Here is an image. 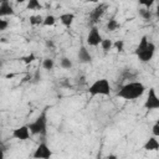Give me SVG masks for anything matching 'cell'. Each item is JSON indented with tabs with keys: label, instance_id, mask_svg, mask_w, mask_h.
Here are the masks:
<instances>
[{
	"label": "cell",
	"instance_id": "1",
	"mask_svg": "<svg viewBox=\"0 0 159 159\" xmlns=\"http://www.w3.org/2000/svg\"><path fill=\"white\" fill-rule=\"evenodd\" d=\"M144 92H145V86L139 81H133L123 84L117 92V96L127 101H133L142 97Z\"/></svg>",
	"mask_w": 159,
	"mask_h": 159
},
{
	"label": "cell",
	"instance_id": "2",
	"mask_svg": "<svg viewBox=\"0 0 159 159\" xmlns=\"http://www.w3.org/2000/svg\"><path fill=\"white\" fill-rule=\"evenodd\" d=\"M87 92H88V94L91 97H94V96H111L112 88H111L109 81L107 78H98L88 87Z\"/></svg>",
	"mask_w": 159,
	"mask_h": 159
},
{
	"label": "cell",
	"instance_id": "3",
	"mask_svg": "<svg viewBox=\"0 0 159 159\" xmlns=\"http://www.w3.org/2000/svg\"><path fill=\"white\" fill-rule=\"evenodd\" d=\"M29 129H30V133L36 135V134H41V135H45L46 134V128H47V114H46V111L41 112L36 119L31 123L27 124Z\"/></svg>",
	"mask_w": 159,
	"mask_h": 159
},
{
	"label": "cell",
	"instance_id": "4",
	"mask_svg": "<svg viewBox=\"0 0 159 159\" xmlns=\"http://www.w3.org/2000/svg\"><path fill=\"white\" fill-rule=\"evenodd\" d=\"M155 45L153 43V42H148V45L142 50V51H139L138 53H135L137 56H138V58L142 61V62H148V61H150L152 58H153V56H154V53H155Z\"/></svg>",
	"mask_w": 159,
	"mask_h": 159
},
{
	"label": "cell",
	"instance_id": "5",
	"mask_svg": "<svg viewBox=\"0 0 159 159\" xmlns=\"http://www.w3.org/2000/svg\"><path fill=\"white\" fill-rule=\"evenodd\" d=\"M144 108L148 111L159 108V97L157 96L155 88H149V92H148V96H147V99L144 103Z\"/></svg>",
	"mask_w": 159,
	"mask_h": 159
},
{
	"label": "cell",
	"instance_id": "6",
	"mask_svg": "<svg viewBox=\"0 0 159 159\" xmlns=\"http://www.w3.org/2000/svg\"><path fill=\"white\" fill-rule=\"evenodd\" d=\"M51 155H52V152L45 142L40 143L39 147L35 149V152L32 154V157L36 158V159H50Z\"/></svg>",
	"mask_w": 159,
	"mask_h": 159
},
{
	"label": "cell",
	"instance_id": "7",
	"mask_svg": "<svg viewBox=\"0 0 159 159\" xmlns=\"http://www.w3.org/2000/svg\"><path fill=\"white\" fill-rule=\"evenodd\" d=\"M101 41H102V36L99 34V30L97 26H93L87 35V43L89 46H98Z\"/></svg>",
	"mask_w": 159,
	"mask_h": 159
},
{
	"label": "cell",
	"instance_id": "8",
	"mask_svg": "<svg viewBox=\"0 0 159 159\" xmlns=\"http://www.w3.org/2000/svg\"><path fill=\"white\" fill-rule=\"evenodd\" d=\"M11 137L17 140H27L30 138V129L27 125H21L19 128H15L11 133Z\"/></svg>",
	"mask_w": 159,
	"mask_h": 159
},
{
	"label": "cell",
	"instance_id": "9",
	"mask_svg": "<svg viewBox=\"0 0 159 159\" xmlns=\"http://www.w3.org/2000/svg\"><path fill=\"white\" fill-rule=\"evenodd\" d=\"M15 15V11L10 4L9 0H1L0 2V17H4V16H12Z\"/></svg>",
	"mask_w": 159,
	"mask_h": 159
},
{
	"label": "cell",
	"instance_id": "10",
	"mask_svg": "<svg viewBox=\"0 0 159 159\" xmlns=\"http://www.w3.org/2000/svg\"><path fill=\"white\" fill-rule=\"evenodd\" d=\"M106 9H107V5H106V4H99L97 7H94V9L92 10L91 15H89L91 20H92L93 22H97V21H98V20L102 17V15L104 14Z\"/></svg>",
	"mask_w": 159,
	"mask_h": 159
},
{
	"label": "cell",
	"instance_id": "11",
	"mask_svg": "<svg viewBox=\"0 0 159 159\" xmlns=\"http://www.w3.org/2000/svg\"><path fill=\"white\" fill-rule=\"evenodd\" d=\"M77 57H78V61L81 63H89L92 61V56H91L89 51L84 46H81L80 47L78 53H77Z\"/></svg>",
	"mask_w": 159,
	"mask_h": 159
},
{
	"label": "cell",
	"instance_id": "12",
	"mask_svg": "<svg viewBox=\"0 0 159 159\" xmlns=\"http://www.w3.org/2000/svg\"><path fill=\"white\" fill-rule=\"evenodd\" d=\"M143 149L144 150H148V152H152V150H159V142L157 139V137H150L145 144L143 145Z\"/></svg>",
	"mask_w": 159,
	"mask_h": 159
},
{
	"label": "cell",
	"instance_id": "13",
	"mask_svg": "<svg viewBox=\"0 0 159 159\" xmlns=\"http://www.w3.org/2000/svg\"><path fill=\"white\" fill-rule=\"evenodd\" d=\"M75 14H72V12H65V14H61L60 15V21H61V24L63 25V26H66V27H70L72 24H73V21H75Z\"/></svg>",
	"mask_w": 159,
	"mask_h": 159
},
{
	"label": "cell",
	"instance_id": "14",
	"mask_svg": "<svg viewBox=\"0 0 159 159\" xmlns=\"http://www.w3.org/2000/svg\"><path fill=\"white\" fill-rule=\"evenodd\" d=\"M26 9L27 10H42V5L40 0H27Z\"/></svg>",
	"mask_w": 159,
	"mask_h": 159
},
{
	"label": "cell",
	"instance_id": "15",
	"mask_svg": "<svg viewBox=\"0 0 159 159\" xmlns=\"http://www.w3.org/2000/svg\"><path fill=\"white\" fill-rule=\"evenodd\" d=\"M99 45L102 46V50H103L104 52H108L109 50L113 48V41H112L111 39H102V41H101Z\"/></svg>",
	"mask_w": 159,
	"mask_h": 159
},
{
	"label": "cell",
	"instance_id": "16",
	"mask_svg": "<svg viewBox=\"0 0 159 159\" xmlns=\"http://www.w3.org/2000/svg\"><path fill=\"white\" fill-rule=\"evenodd\" d=\"M118 27H120V25H119V22L116 19H109L108 22H107V25H106L107 31H116Z\"/></svg>",
	"mask_w": 159,
	"mask_h": 159
},
{
	"label": "cell",
	"instance_id": "17",
	"mask_svg": "<svg viewBox=\"0 0 159 159\" xmlns=\"http://www.w3.org/2000/svg\"><path fill=\"white\" fill-rule=\"evenodd\" d=\"M29 21H30V25L37 26V25H42L43 17H42L41 15H31L30 19H29Z\"/></svg>",
	"mask_w": 159,
	"mask_h": 159
},
{
	"label": "cell",
	"instance_id": "18",
	"mask_svg": "<svg viewBox=\"0 0 159 159\" xmlns=\"http://www.w3.org/2000/svg\"><path fill=\"white\" fill-rule=\"evenodd\" d=\"M55 24H56V17L53 15H47L43 17V21H42L43 26H53Z\"/></svg>",
	"mask_w": 159,
	"mask_h": 159
},
{
	"label": "cell",
	"instance_id": "19",
	"mask_svg": "<svg viewBox=\"0 0 159 159\" xmlns=\"http://www.w3.org/2000/svg\"><path fill=\"white\" fill-rule=\"evenodd\" d=\"M53 66H55V62H53L52 58H45V60L42 61V67H43L45 70H47V71H51V70L53 68Z\"/></svg>",
	"mask_w": 159,
	"mask_h": 159
},
{
	"label": "cell",
	"instance_id": "20",
	"mask_svg": "<svg viewBox=\"0 0 159 159\" xmlns=\"http://www.w3.org/2000/svg\"><path fill=\"white\" fill-rule=\"evenodd\" d=\"M60 65H61L62 68H65V70H70V68L72 67V61H71L70 58H67V57H62Z\"/></svg>",
	"mask_w": 159,
	"mask_h": 159
},
{
	"label": "cell",
	"instance_id": "21",
	"mask_svg": "<svg viewBox=\"0 0 159 159\" xmlns=\"http://www.w3.org/2000/svg\"><path fill=\"white\" fill-rule=\"evenodd\" d=\"M25 65H30L31 62H34L35 60H36V56L34 55V53H30V55H26V56H22L21 58H20Z\"/></svg>",
	"mask_w": 159,
	"mask_h": 159
},
{
	"label": "cell",
	"instance_id": "22",
	"mask_svg": "<svg viewBox=\"0 0 159 159\" xmlns=\"http://www.w3.org/2000/svg\"><path fill=\"white\" fill-rule=\"evenodd\" d=\"M113 47L116 48L117 52H123L124 51V41L123 40H117L116 42H113Z\"/></svg>",
	"mask_w": 159,
	"mask_h": 159
},
{
	"label": "cell",
	"instance_id": "23",
	"mask_svg": "<svg viewBox=\"0 0 159 159\" xmlns=\"http://www.w3.org/2000/svg\"><path fill=\"white\" fill-rule=\"evenodd\" d=\"M139 15L144 19V20H149L150 17H152V12H150V10L149 9H139Z\"/></svg>",
	"mask_w": 159,
	"mask_h": 159
},
{
	"label": "cell",
	"instance_id": "24",
	"mask_svg": "<svg viewBox=\"0 0 159 159\" xmlns=\"http://www.w3.org/2000/svg\"><path fill=\"white\" fill-rule=\"evenodd\" d=\"M155 1H157V0H139V4L143 5V6H145L147 9H149V7L153 6V4H154Z\"/></svg>",
	"mask_w": 159,
	"mask_h": 159
},
{
	"label": "cell",
	"instance_id": "25",
	"mask_svg": "<svg viewBox=\"0 0 159 159\" xmlns=\"http://www.w3.org/2000/svg\"><path fill=\"white\" fill-rule=\"evenodd\" d=\"M7 26H9V22H7L6 20H4L2 17H0V31L6 30V29H7Z\"/></svg>",
	"mask_w": 159,
	"mask_h": 159
},
{
	"label": "cell",
	"instance_id": "26",
	"mask_svg": "<svg viewBox=\"0 0 159 159\" xmlns=\"http://www.w3.org/2000/svg\"><path fill=\"white\" fill-rule=\"evenodd\" d=\"M152 132H153V135H154V137H157V138L159 137V123H158V122H157V123L153 125Z\"/></svg>",
	"mask_w": 159,
	"mask_h": 159
},
{
	"label": "cell",
	"instance_id": "27",
	"mask_svg": "<svg viewBox=\"0 0 159 159\" xmlns=\"http://www.w3.org/2000/svg\"><path fill=\"white\" fill-rule=\"evenodd\" d=\"M46 46L50 47V48H53L55 47V43H53L52 40H46Z\"/></svg>",
	"mask_w": 159,
	"mask_h": 159
},
{
	"label": "cell",
	"instance_id": "28",
	"mask_svg": "<svg viewBox=\"0 0 159 159\" xmlns=\"http://www.w3.org/2000/svg\"><path fill=\"white\" fill-rule=\"evenodd\" d=\"M5 157V154H4V150L2 149H0V159H2Z\"/></svg>",
	"mask_w": 159,
	"mask_h": 159
},
{
	"label": "cell",
	"instance_id": "29",
	"mask_svg": "<svg viewBox=\"0 0 159 159\" xmlns=\"http://www.w3.org/2000/svg\"><path fill=\"white\" fill-rule=\"evenodd\" d=\"M87 2H98L99 0H86Z\"/></svg>",
	"mask_w": 159,
	"mask_h": 159
},
{
	"label": "cell",
	"instance_id": "30",
	"mask_svg": "<svg viewBox=\"0 0 159 159\" xmlns=\"http://www.w3.org/2000/svg\"><path fill=\"white\" fill-rule=\"evenodd\" d=\"M25 1H27V0H16L17 4H22V2H25Z\"/></svg>",
	"mask_w": 159,
	"mask_h": 159
},
{
	"label": "cell",
	"instance_id": "31",
	"mask_svg": "<svg viewBox=\"0 0 159 159\" xmlns=\"http://www.w3.org/2000/svg\"><path fill=\"white\" fill-rule=\"evenodd\" d=\"M107 158H113V159H114V158H117V157H116V155H108Z\"/></svg>",
	"mask_w": 159,
	"mask_h": 159
},
{
	"label": "cell",
	"instance_id": "32",
	"mask_svg": "<svg viewBox=\"0 0 159 159\" xmlns=\"http://www.w3.org/2000/svg\"><path fill=\"white\" fill-rule=\"evenodd\" d=\"M1 65H2V62H1V58H0V67H1Z\"/></svg>",
	"mask_w": 159,
	"mask_h": 159
},
{
	"label": "cell",
	"instance_id": "33",
	"mask_svg": "<svg viewBox=\"0 0 159 159\" xmlns=\"http://www.w3.org/2000/svg\"><path fill=\"white\" fill-rule=\"evenodd\" d=\"M0 2H1V0H0Z\"/></svg>",
	"mask_w": 159,
	"mask_h": 159
}]
</instances>
